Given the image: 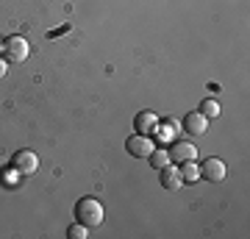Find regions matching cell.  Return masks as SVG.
<instances>
[{"mask_svg":"<svg viewBox=\"0 0 250 239\" xmlns=\"http://www.w3.org/2000/svg\"><path fill=\"white\" fill-rule=\"evenodd\" d=\"M75 222L86 225V228H98L103 222V206H100L98 197H81L75 203Z\"/></svg>","mask_w":250,"mask_h":239,"instance_id":"6da1fadb","label":"cell"},{"mask_svg":"<svg viewBox=\"0 0 250 239\" xmlns=\"http://www.w3.org/2000/svg\"><path fill=\"white\" fill-rule=\"evenodd\" d=\"M28 53H31V44L22 36H11V39L3 42V59L9 64H22L28 59Z\"/></svg>","mask_w":250,"mask_h":239,"instance_id":"7a4b0ae2","label":"cell"},{"mask_svg":"<svg viewBox=\"0 0 250 239\" xmlns=\"http://www.w3.org/2000/svg\"><path fill=\"white\" fill-rule=\"evenodd\" d=\"M125 151L131 153L134 159H147L153 151H156V145H153L150 136H142V133H134V136H128L125 142Z\"/></svg>","mask_w":250,"mask_h":239,"instance_id":"3957f363","label":"cell"},{"mask_svg":"<svg viewBox=\"0 0 250 239\" xmlns=\"http://www.w3.org/2000/svg\"><path fill=\"white\" fill-rule=\"evenodd\" d=\"M167 153H170L172 164H184V161H195L197 159V148L192 145V142H184V139H172V148Z\"/></svg>","mask_w":250,"mask_h":239,"instance_id":"277c9868","label":"cell"},{"mask_svg":"<svg viewBox=\"0 0 250 239\" xmlns=\"http://www.w3.org/2000/svg\"><path fill=\"white\" fill-rule=\"evenodd\" d=\"M11 164H14V170H17L20 175H34L36 167H39V156L34 151H20Z\"/></svg>","mask_w":250,"mask_h":239,"instance_id":"5b68a950","label":"cell"},{"mask_svg":"<svg viewBox=\"0 0 250 239\" xmlns=\"http://www.w3.org/2000/svg\"><path fill=\"white\" fill-rule=\"evenodd\" d=\"M200 178L211 181V184H220L225 178V164L220 159H203V164H200Z\"/></svg>","mask_w":250,"mask_h":239,"instance_id":"8992f818","label":"cell"},{"mask_svg":"<svg viewBox=\"0 0 250 239\" xmlns=\"http://www.w3.org/2000/svg\"><path fill=\"white\" fill-rule=\"evenodd\" d=\"M156 128H159V117H156V111H139V114L134 117V131L136 133L150 136Z\"/></svg>","mask_w":250,"mask_h":239,"instance_id":"52a82bcc","label":"cell"},{"mask_svg":"<svg viewBox=\"0 0 250 239\" xmlns=\"http://www.w3.org/2000/svg\"><path fill=\"white\" fill-rule=\"evenodd\" d=\"M181 125H184V131H187L189 136H200V133H206V128H208V117H203L200 111H189Z\"/></svg>","mask_w":250,"mask_h":239,"instance_id":"ba28073f","label":"cell"},{"mask_svg":"<svg viewBox=\"0 0 250 239\" xmlns=\"http://www.w3.org/2000/svg\"><path fill=\"white\" fill-rule=\"evenodd\" d=\"M161 186L164 189H170V192H175V189H181V184H184V175H181L178 164H167V167H161Z\"/></svg>","mask_w":250,"mask_h":239,"instance_id":"9c48e42d","label":"cell"},{"mask_svg":"<svg viewBox=\"0 0 250 239\" xmlns=\"http://www.w3.org/2000/svg\"><path fill=\"white\" fill-rule=\"evenodd\" d=\"M181 175H184V184H195V181H200V167H197L195 161H184Z\"/></svg>","mask_w":250,"mask_h":239,"instance_id":"30bf717a","label":"cell"},{"mask_svg":"<svg viewBox=\"0 0 250 239\" xmlns=\"http://www.w3.org/2000/svg\"><path fill=\"white\" fill-rule=\"evenodd\" d=\"M147 159H150L153 170H161V167H167V164H172V161H170V153H167V151H153Z\"/></svg>","mask_w":250,"mask_h":239,"instance_id":"8fae6325","label":"cell"},{"mask_svg":"<svg viewBox=\"0 0 250 239\" xmlns=\"http://www.w3.org/2000/svg\"><path fill=\"white\" fill-rule=\"evenodd\" d=\"M175 128H178V125H175V120H170V123L159 125V128H156L153 133H159V139H161V142H172V136H175Z\"/></svg>","mask_w":250,"mask_h":239,"instance_id":"7c38bea8","label":"cell"},{"mask_svg":"<svg viewBox=\"0 0 250 239\" xmlns=\"http://www.w3.org/2000/svg\"><path fill=\"white\" fill-rule=\"evenodd\" d=\"M220 111H223V109H220L217 100H203V103H200V114L203 117H217Z\"/></svg>","mask_w":250,"mask_h":239,"instance_id":"4fadbf2b","label":"cell"},{"mask_svg":"<svg viewBox=\"0 0 250 239\" xmlns=\"http://www.w3.org/2000/svg\"><path fill=\"white\" fill-rule=\"evenodd\" d=\"M86 231H89L86 225H81V222H75V225H72V228L67 231V237H70V239H83V237H86Z\"/></svg>","mask_w":250,"mask_h":239,"instance_id":"5bb4252c","label":"cell"},{"mask_svg":"<svg viewBox=\"0 0 250 239\" xmlns=\"http://www.w3.org/2000/svg\"><path fill=\"white\" fill-rule=\"evenodd\" d=\"M6 72H9V62H6V59H0V78H3Z\"/></svg>","mask_w":250,"mask_h":239,"instance_id":"9a60e30c","label":"cell"},{"mask_svg":"<svg viewBox=\"0 0 250 239\" xmlns=\"http://www.w3.org/2000/svg\"><path fill=\"white\" fill-rule=\"evenodd\" d=\"M0 50H3V42H0Z\"/></svg>","mask_w":250,"mask_h":239,"instance_id":"2e32d148","label":"cell"}]
</instances>
